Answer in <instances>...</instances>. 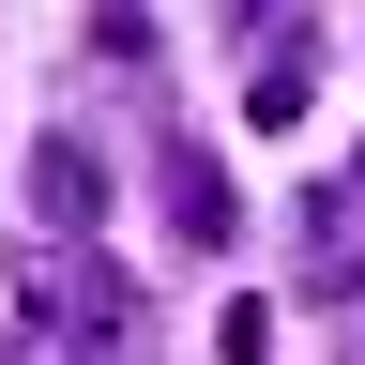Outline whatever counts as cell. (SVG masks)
I'll use <instances>...</instances> for the list:
<instances>
[{
	"mask_svg": "<svg viewBox=\"0 0 365 365\" xmlns=\"http://www.w3.org/2000/svg\"><path fill=\"white\" fill-rule=\"evenodd\" d=\"M153 198H168V228H182V244H228V228H244V213H228V168L198 153V137H153Z\"/></svg>",
	"mask_w": 365,
	"mask_h": 365,
	"instance_id": "obj_2",
	"label": "cell"
},
{
	"mask_svg": "<svg viewBox=\"0 0 365 365\" xmlns=\"http://www.w3.org/2000/svg\"><path fill=\"white\" fill-rule=\"evenodd\" d=\"M304 91H319V46H259V76H244V122H259V137H289V122H304Z\"/></svg>",
	"mask_w": 365,
	"mask_h": 365,
	"instance_id": "obj_4",
	"label": "cell"
},
{
	"mask_svg": "<svg viewBox=\"0 0 365 365\" xmlns=\"http://www.w3.org/2000/svg\"><path fill=\"white\" fill-rule=\"evenodd\" d=\"M16 319H31V365H122V335H137V289L91 244H46L31 274H16Z\"/></svg>",
	"mask_w": 365,
	"mask_h": 365,
	"instance_id": "obj_1",
	"label": "cell"
},
{
	"mask_svg": "<svg viewBox=\"0 0 365 365\" xmlns=\"http://www.w3.org/2000/svg\"><path fill=\"white\" fill-rule=\"evenodd\" d=\"M350 182H365V168H350Z\"/></svg>",
	"mask_w": 365,
	"mask_h": 365,
	"instance_id": "obj_6",
	"label": "cell"
},
{
	"mask_svg": "<svg viewBox=\"0 0 365 365\" xmlns=\"http://www.w3.org/2000/svg\"><path fill=\"white\" fill-rule=\"evenodd\" d=\"M213 350H228V365H274V304H259V289L213 304Z\"/></svg>",
	"mask_w": 365,
	"mask_h": 365,
	"instance_id": "obj_5",
	"label": "cell"
},
{
	"mask_svg": "<svg viewBox=\"0 0 365 365\" xmlns=\"http://www.w3.org/2000/svg\"><path fill=\"white\" fill-rule=\"evenodd\" d=\"M31 213H46V244H91V213H107V168H91L76 137H46V153H31Z\"/></svg>",
	"mask_w": 365,
	"mask_h": 365,
	"instance_id": "obj_3",
	"label": "cell"
}]
</instances>
